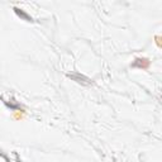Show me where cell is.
<instances>
[{
	"label": "cell",
	"instance_id": "obj_1",
	"mask_svg": "<svg viewBox=\"0 0 162 162\" xmlns=\"http://www.w3.org/2000/svg\"><path fill=\"white\" fill-rule=\"evenodd\" d=\"M132 66H133V67L146 70V69H148V66H150V61H148V58H136Z\"/></svg>",
	"mask_w": 162,
	"mask_h": 162
}]
</instances>
